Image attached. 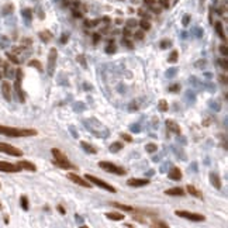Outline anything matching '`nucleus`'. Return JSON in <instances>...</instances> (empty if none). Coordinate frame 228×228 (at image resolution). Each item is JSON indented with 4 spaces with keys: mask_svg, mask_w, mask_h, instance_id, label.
Masks as SVG:
<instances>
[{
    "mask_svg": "<svg viewBox=\"0 0 228 228\" xmlns=\"http://www.w3.org/2000/svg\"><path fill=\"white\" fill-rule=\"evenodd\" d=\"M0 134L13 138H19V137H34L37 135V130H21V128H13L7 125H0Z\"/></svg>",
    "mask_w": 228,
    "mask_h": 228,
    "instance_id": "f257e3e1",
    "label": "nucleus"
},
{
    "mask_svg": "<svg viewBox=\"0 0 228 228\" xmlns=\"http://www.w3.org/2000/svg\"><path fill=\"white\" fill-rule=\"evenodd\" d=\"M85 179L87 182H90L92 184H96V186H99V187H102V189H104V190H109V191H111V193H116V189L111 186V184H109V183H106L104 180H102V179H99V177H96V176H93V175H86L85 176Z\"/></svg>",
    "mask_w": 228,
    "mask_h": 228,
    "instance_id": "f03ea898",
    "label": "nucleus"
},
{
    "mask_svg": "<svg viewBox=\"0 0 228 228\" xmlns=\"http://www.w3.org/2000/svg\"><path fill=\"white\" fill-rule=\"evenodd\" d=\"M177 217H182V218H186V220H190L193 223H199V221H204L206 217L201 216V214H197V213H191V211H184V210H177L175 211Z\"/></svg>",
    "mask_w": 228,
    "mask_h": 228,
    "instance_id": "7ed1b4c3",
    "label": "nucleus"
},
{
    "mask_svg": "<svg viewBox=\"0 0 228 228\" xmlns=\"http://www.w3.org/2000/svg\"><path fill=\"white\" fill-rule=\"evenodd\" d=\"M99 166L103 170L109 172V173H114V175H125V170L123 169V168H120V166H117V165H114V163H111V162L102 161L99 163Z\"/></svg>",
    "mask_w": 228,
    "mask_h": 228,
    "instance_id": "20e7f679",
    "label": "nucleus"
},
{
    "mask_svg": "<svg viewBox=\"0 0 228 228\" xmlns=\"http://www.w3.org/2000/svg\"><path fill=\"white\" fill-rule=\"evenodd\" d=\"M0 152L7 154V155H10V156H17V158L23 156L21 149H19V148H16V147H13L10 144H6V142H0Z\"/></svg>",
    "mask_w": 228,
    "mask_h": 228,
    "instance_id": "39448f33",
    "label": "nucleus"
},
{
    "mask_svg": "<svg viewBox=\"0 0 228 228\" xmlns=\"http://www.w3.org/2000/svg\"><path fill=\"white\" fill-rule=\"evenodd\" d=\"M68 179H69L70 182H73L75 184H79V186H82V187L92 189V183H90V182H87L85 177H80L79 175H76V173H73V172L68 173Z\"/></svg>",
    "mask_w": 228,
    "mask_h": 228,
    "instance_id": "423d86ee",
    "label": "nucleus"
},
{
    "mask_svg": "<svg viewBox=\"0 0 228 228\" xmlns=\"http://www.w3.org/2000/svg\"><path fill=\"white\" fill-rule=\"evenodd\" d=\"M56 58H58V51H56V48H52L49 51V55H48V75L49 76H52L54 70H55Z\"/></svg>",
    "mask_w": 228,
    "mask_h": 228,
    "instance_id": "0eeeda50",
    "label": "nucleus"
},
{
    "mask_svg": "<svg viewBox=\"0 0 228 228\" xmlns=\"http://www.w3.org/2000/svg\"><path fill=\"white\" fill-rule=\"evenodd\" d=\"M21 168L19 165H13L10 162H3L0 161V172H9V173H16L20 172Z\"/></svg>",
    "mask_w": 228,
    "mask_h": 228,
    "instance_id": "6e6552de",
    "label": "nucleus"
},
{
    "mask_svg": "<svg viewBox=\"0 0 228 228\" xmlns=\"http://www.w3.org/2000/svg\"><path fill=\"white\" fill-rule=\"evenodd\" d=\"M127 184L131 186V187H142V186L149 184V180L148 179H137V177H134V179H128Z\"/></svg>",
    "mask_w": 228,
    "mask_h": 228,
    "instance_id": "1a4fd4ad",
    "label": "nucleus"
},
{
    "mask_svg": "<svg viewBox=\"0 0 228 228\" xmlns=\"http://www.w3.org/2000/svg\"><path fill=\"white\" fill-rule=\"evenodd\" d=\"M2 93H3L4 99L7 100V102H10L11 100V85L7 80L2 82Z\"/></svg>",
    "mask_w": 228,
    "mask_h": 228,
    "instance_id": "9d476101",
    "label": "nucleus"
},
{
    "mask_svg": "<svg viewBox=\"0 0 228 228\" xmlns=\"http://www.w3.org/2000/svg\"><path fill=\"white\" fill-rule=\"evenodd\" d=\"M168 177H169L170 180H180L182 179V170L179 169V168H176V166H173L172 169L169 170V173H168Z\"/></svg>",
    "mask_w": 228,
    "mask_h": 228,
    "instance_id": "9b49d317",
    "label": "nucleus"
},
{
    "mask_svg": "<svg viewBox=\"0 0 228 228\" xmlns=\"http://www.w3.org/2000/svg\"><path fill=\"white\" fill-rule=\"evenodd\" d=\"M111 206L118 208V210H121V211H130V213H137V211H138V210L134 208V207L127 206V204H123V203H117V201H113L111 203Z\"/></svg>",
    "mask_w": 228,
    "mask_h": 228,
    "instance_id": "f8f14e48",
    "label": "nucleus"
},
{
    "mask_svg": "<svg viewBox=\"0 0 228 228\" xmlns=\"http://www.w3.org/2000/svg\"><path fill=\"white\" fill-rule=\"evenodd\" d=\"M17 165H19L21 169L30 170V172H35V170H37V166L34 165L33 162H28V161H20Z\"/></svg>",
    "mask_w": 228,
    "mask_h": 228,
    "instance_id": "ddd939ff",
    "label": "nucleus"
},
{
    "mask_svg": "<svg viewBox=\"0 0 228 228\" xmlns=\"http://www.w3.org/2000/svg\"><path fill=\"white\" fill-rule=\"evenodd\" d=\"M166 127H168V130H169L170 133H175V134H177V135L182 133L180 127H179L175 121H172V120H168V121H166Z\"/></svg>",
    "mask_w": 228,
    "mask_h": 228,
    "instance_id": "4468645a",
    "label": "nucleus"
},
{
    "mask_svg": "<svg viewBox=\"0 0 228 228\" xmlns=\"http://www.w3.org/2000/svg\"><path fill=\"white\" fill-rule=\"evenodd\" d=\"M186 190H187L189 194H191L193 197H197V199L203 200V194H201V191H199L197 189L194 187V186H191V184H187L186 186Z\"/></svg>",
    "mask_w": 228,
    "mask_h": 228,
    "instance_id": "2eb2a0df",
    "label": "nucleus"
},
{
    "mask_svg": "<svg viewBox=\"0 0 228 228\" xmlns=\"http://www.w3.org/2000/svg\"><path fill=\"white\" fill-rule=\"evenodd\" d=\"M51 154L54 155V159H55V161L68 162V158H66V156H65V155H63L62 152L59 151V149H56V148H52V149H51Z\"/></svg>",
    "mask_w": 228,
    "mask_h": 228,
    "instance_id": "dca6fc26",
    "label": "nucleus"
},
{
    "mask_svg": "<svg viewBox=\"0 0 228 228\" xmlns=\"http://www.w3.org/2000/svg\"><path fill=\"white\" fill-rule=\"evenodd\" d=\"M210 182L216 189H221V177L217 173H210Z\"/></svg>",
    "mask_w": 228,
    "mask_h": 228,
    "instance_id": "f3484780",
    "label": "nucleus"
},
{
    "mask_svg": "<svg viewBox=\"0 0 228 228\" xmlns=\"http://www.w3.org/2000/svg\"><path fill=\"white\" fill-rule=\"evenodd\" d=\"M168 196H184V189L182 187H172V189H168V190L165 191Z\"/></svg>",
    "mask_w": 228,
    "mask_h": 228,
    "instance_id": "a211bd4d",
    "label": "nucleus"
},
{
    "mask_svg": "<svg viewBox=\"0 0 228 228\" xmlns=\"http://www.w3.org/2000/svg\"><path fill=\"white\" fill-rule=\"evenodd\" d=\"M106 217L109 218V220H113V221H121L124 220V214L118 213V211H111V213H107Z\"/></svg>",
    "mask_w": 228,
    "mask_h": 228,
    "instance_id": "6ab92c4d",
    "label": "nucleus"
},
{
    "mask_svg": "<svg viewBox=\"0 0 228 228\" xmlns=\"http://www.w3.org/2000/svg\"><path fill=\"white\" fill-rule=\"evenodd\" d=\"M214 27H216V31H217V34L220 35L221 38H223V41H224V42H227V37H225V33H224V27H223L221 21H217L216 24H214Z\"/></svg>",
    "mask_w": 228,
    "mask_h": 228,
    "instance_id": "aec40b11",
    "label": "nucleus"
},
{
    "mask_svg": "<svg viewBox=\"0 0 228 228\" xmlns=\"http://www.w3.org/2000/svg\"><path fill=\"white\" fill-rule=\"evenodd\" d=\"M54 165H56L58 168H61V169H72V168H75V166L72 165L69 161H68V162H62V161H55V159H54Z\"/></svg>",
    "mask_w": 228,
    "mask_h": 228,
    "instance_id": "412c9836",
    "label": "nucleus"
},
{
    "mask_svg": "<svg viewBox=\"0 0 228 228\" xmlns=\"http://www.w3.org/2000/svg\"><path fill=\"white\" fill-rule=\"evenodd\" d=\"M14 87H16V92H17V94L20 96V102H24V93H23V90H21V80H16V83H14Z\"/></svg>",
    "mask_w": 228,
    "mask_h": 228,
    "instance_id": "4be33fe9",
    "label": "nucleus"
},
{
    "mask_svg": "<svg viewBox=\"0 0 228 228\" xmlns=\"http://www.w3.org/2000/svg\"><path fill=\"white\" fill-rule=\"evenodd\" d=\"M80 144H82V148H83L86 152H89V154H96V152H97V149H96L94 147H92L89 142H86V141H82Z\"/></svg>",
    "mask_w": 228,
    "mask_h": 228,
    "instance_id": "5701e85b",
    "label": "nucleus"
},
{
    "mask_svg": "<svg viewBox=\"0 0 228 228\" xmlns=\"http://www.w3.org/2000/svg\"><path fill=\"white\" fill-rule=\"evenodd\" d=\"M140 27H141V30L142 31H149L151 30V23H149V20H145V19H142L140 23Z\"/></svg>",
    "mask_w": 228,
    "mask_h": 228,
    "instance_id": "b1692460",
    "label": "nucleus"
},
{
    "mask_svg": "<svg viewBox=\"0 0 228 228\" xmlns=\"http://www.w3.org/2000/svg\"><path fill=\"white\" fill-rule=\"evenodd\" d=\"M40 38L44 41V42H49V41H51V38H52V34L49 33V31H41V33H40Z\"/></svg>",
    "mask_w": 228,
    "mask_h": 228,
    "instance_id": "393cba45",
    "label": "nucleus"
},
{
    "mask_svg": "<svg viewBox=\"0 0 228 228\" xmlns=\"http://www.w3.org/2000/svg\"><path fill=\"white\" fill-rule=\"evenodd\" d=\"M123 145L121 142H113V145L110 147V151L111 152H117V151H120V149H123Z\"/></svg>",
    "mask_w": 228,
    "mask_h": 228,
    "instance_id": "a878e982",
    "label": "nucleus"
},
{
    "mask_svg": "<svg viewBox=\"0 0 228 228\" xmlns=\"http://www.w3.org/2000/svg\"><path fill=\"white\" fill-rule=\"evenodd\" d=\"M177 58H179L177 51H172V52H170V55H169V58H168V61H169L170 63H175L177 61Z\"/></svg>",
    "mask_w": 228,
    "mask_h": 228,
    "instance_id": "bb28decb",
    "label": "nucleus"
},
{
    "mask_svg": "<svg viewBox=\"0 0 228 228\" xmlns=\"http://www.w3.org/2000/svg\"><path fill=\"white\" fill-rule=\"evenodd\" d=\"M106 52H107V54H114V52H116V44H114L113 40H110V42H109V47L106 48Z\"/></svg>",
    "mask_w": 228,
    "mask_h": 228,
    "instance_id": "cd10ccee",
    "label": "nucleus"
},
{
    "mask_svg": "<svg viewBox=\"0 0 228 228\" xmlns=\"http://www.w3.org/2000/svg\"><path fill=\"white\" fill-rule=\"evenodd\" d=\"M21 207H23V210H24V211H27V210L30 208V206H28V199H27L26 196H21Z\"/></svg>",
    "mask_w": 228,
    "mask_h": 228,
    "instance_id": "c85d7f7f",
    "label": "nucleus"
},
{
    "mask_svg": "<svg viewBox=\"0 0 228 228\" xmlns=\"http://www.w3.org/2000/svg\"><path fill=\"white\" fill-rule=\"evenodd\" d=\"M158 110L159 111H168V103H166L165 100H161V102H159Z\"/></svg>",
    "mask_w": 228,
    "mask_h": 228,
    "instance_id": "c756f323",
    "label": "nucleus"
},
{
    "mask_svg": "<svg viewBox=\"0 0 228 228\" xmlns=\"http://www.w3.org/2000/svg\"><path fill=\"white\" fill-rule=\"evenodd\" d=\"M145 149H147V152L152 154V152H155L156 149H158V147H156L155 144H147V145H145Z\"/></svg>",
    "mask_w": 228,
    "mask_h": 228,
    "instance_id": "7c9ffc66",
    "label": "nucleus"
},
{
    "mask_svg": "<svg viewBox=\"0 0 228 228\" xmlns=\"http://www.w3.org/2000/svg\"><path fill=\"white\" fill-rule=\"evenodd\" d=\"M151 225L152 227H159V228H168L169 227V225L166 224V223H163V221H154Z\"/></svg>",
    "mask_w": 228,
    "mask_h": 228,
    "instance_id": "2f4dec72",
    "label": "nucleus"
},
{
    "mask_svg": "<svg viewBox=\"0 0 228 228\" xmlns=\"http://www.w3.org/2000/svg\"><path fill=\"white\" fill-rule=\"evenodd\" d=\"M7 58L10 59V61H11L13 63H16V65H19V63H20V59L17 58V56L14 55V54H7Z\"/></svg>",
    "mask_w": 228,
    "mask_h": 228,
    "instance_id": "473e14b6",
    "label": "nucleus"
},
{
    "mask_svg": "<svg viewBox=\"0 0 228 228\" xmlns=\"http://www.w3.org/2000/svg\"><path fill=\"white\" fill-rule=\"evenodd\" d=\"M99 23H100V20H92V21L86 20V21H85V27H94V26H97Z\"/></svg>",
    "mask_w": 228,
    "mask_h": 228,
    "instance_id": "72a5a7b5",
    "label": "nucleus"
},
{
    "mask_svg": "<svg viewBox=\"0 0 228 228\" xmlns=\"http://www.w3.org/2000/svg\"><path fill=\"white\" fill-rule=\"evenodd\" d=\"M30 65H31V66H34V68H37L38 70H42V66H41V63L38 62V61H31V62H30Z\"/></svg>",
    "mask_w": 228,
    "mask_h": 228,
    "instance_id": "f704fd0d",
    "label": "nucleus"
},
{
    "mask_svg": "<svg viewBox=\"0 0 228 228\" xmlns=\"http://www.w3.org/2000/svg\"><path fill=\"white\" fill-rule=\"evenodd\" d=\"M144 35H145V34H144V31H142V30H141V31H137V33L134 34V37H135V40H144Z\"/></svg>",
    "mask_w": 228,
    "mask_h": 228,
    "instance_id": "c9c22d12",
    "label": "nucleus"
},
{
    "mask_svg": "<svg viewBox=\"0 0 228 228\" xmlns=\"http://www.w3.org/2000/svg\"><path fill=\"white\" fill-rule=\"evenodd\" d=\"M123 34H124V38H130V37H131V35H133V33H131V30H130V28H127V27H125V28H124V31H123Z\"/></svg>",
    "mask_w": 228,
    "mask_h": 228,
    "instance_id": "e433bc0d",
    "label": "nucleus"
},
{
    "mask_svg": "<svg viewBox=\"0 0 228 228\" xmlns=\"http://www.w3.org/2000/svg\"><path fill=\"white\" fill-rule=\"evenodd\" d=\"M137 24H138V23H137L135 20H128V21H127V28H133Z\"/></svg>",
    "mask_w": 228,
    "mask_h": 228,
    "instance_id": "4c0bfd02",
    "label": "nucleus"
},
{
    "mask_svg": "<svg viewBox=\"0 0 228 228\" xmlns=\"http://www.w3.org/2000/svg\"><path fill=\"white\" fill-rule=\"evenodd\" d=\"M218 63H220V65H221V66H223V68H224L225 70L228 69V62H227V59H223V61H221V59H220V61H218Z\"/></svg>",
    "mask_w": 228,
    "mask_h": 228,
    "instance_id": "58836bf2",
    "label": "nucleus"
},
{
    "mask_svg": "<svg viewBox=\"0 0 228 228\" xmlns=\"http://www.w3.org/2000/svg\"><path fill=\"white\" fill-rule=\"evenodd\" d=\"M121 137H123V140L127 141V142H131V141H133V137L128 135V134H121Z\"/></svg>",
    "mask_w": 228,
    "mask_h": 228,
    "instance_id": "ea45409f",
    "label": "nucleus"
},
{
    "mask_svg": "<svg viewBox=\"0 0 228 228\" xmlns=\"http://www.w3.org/2000/svg\"><path fill=\"white\" fill-rule=\"evenodd\" d=\"M220 52H221V54H223L224 56H227V45H225V44L221 45V47H220Z\"/></svg>",
    "mask_w": 228,
    "mask_h": 228,
    "instance_id": "a19ab883",
    "label": "nucleus"
},
{
    "mask_svg": "<svg viewBox=\"0 0 228 228\" xmlns=\"http://www.w3.org/2000/svg\"><path fill=\"white\" fill-rule=\"evenodd\" d=\"M159 3H161L162 7H165V9L169 7V0H159Z\"/></svg>",
    "mask_w": 228,
    "mask_h": 228,
    "instance_id": "79ce46f5",
    "label": "nucleus"
},
{
    "mask_svg": "<svg viewBox=\"0 0 228 228\" xmlns=\"http://www.w3.org/2000/svg\"><path fill=\"white\" fill-rule=\"evenodd\" d=\"M123 42H124V45H125V47L133 48V44H131V42H130V41H128V38H124V40H123Z\"/></svg>",
    "mask_w": 228,
    "mask_h": 228,
    "instance_id": "37998d69",
    "label": "nucleus"
},
{
    "mask_svg": "<svg viewBox=\"0 0 228 228\" xmlns=\"http://www.w3.org/2000/svg\"><path fill=\"white\" fill-rule=\"evenodd\" d=\"M144 3H145L148 7H149V6H152V4L156 3V0H144Z\"/></svg>",
    "mask_w": 228,
    "mask_h": 228,
    "instance_id": "c03bdc74",
    "label": "nucleus"
},
{
    "mask_svg": "<svg viewBox=\"0 0 228 228\" xmlns=\"http://www.w3.org/2000/svg\"><path fill=\"white\" fill-rule=\"evenodd\" d=\"M77 61H79V62L82 63V66H86V61H85V59H83V56H82V55H79V56H77Z\"/></svg>",
    "mask_w": 228,
    "mask_h": 228,
    "instance_id": "a18cd8bd",
    "label": "nucleus"
},
{
    "mask_svg": "<svg viewBox=\"0 0 228 228\" xmlns=\"http://www.w3.org/2000/svg\"><path fill=\"white\" fill-rule=\"evenodd\" d=\"M134 218H135L137 221H140L141 224H144V223H145V218H144V217H141V216H137V214H135V217H134Z\"/></svg>",
    "mask_w": 228,
    "mask_h": 228,
    "instance_id": "49530a36",
    "label": "nucleus"
},
{
    "mask_svg": "<svg viewBox=\"0 0 228 228\" xmlns=\"http://www.w3.org/2000/svg\"><path fill=\"white\" fill-rule=\"evenodd\" d=\"M100 41V34H93V42H99Z\"/></svg>",
    "mask_w": 228,
    "mask_h": 228,
    "instance_id": "de8ad7c7",
    "label": "nucleus"
},
{
    "mask_svg": "<svg viewBox=\"0 0 228 228\" xmlns=\"http://www.w3.org/2000/svg\"><path fill=\"white\" fill-rule=\"evenodd\" d=\"M220 82H223L224 85H227V75H221V76H220Z\"/></svg>",
    "mask_w": 228,
    "mask_h": 228,
    "instance_id": "09e8293b",
    "label": "nucleus"
},
{
    "mask_svg": "<svg viewBox=\"0 0 228 228\" xmlns=\"http://www.w3.org/2000/svg\"><path fill=\"white\" fill-rule=\"evenodd\" d=\"M169 41H162V44H161V48H168L169 47Z\"/></svg>",
    "mask_w": 228,
    "mask_h": 228,
    "instance_id": "8fccbe9b",
    "label": "nucleus"
},
{
    "mask_svg": "<svg viewBox=\"0 0 228 228\" xmlns=\"http://www.w3.org/2000/svg\"><path fill=\"white\" fill-rule=\"evenodd\" d=\"M56 210H58L61 214H65V213H66V211H65V208H63L62 206H56Z\"/></svg>",
    "mask_w": 228,
    "mask_h": 228,
    "instance_id": "3c124183",
    "label": "nucleus"
},
{
    "mask_svg": "<svg viewBox=\"0 0 228 228\" xmlns=\"http://www.w3.org/2000/svg\"><path fill=\"white\" fill-rule=\"evenodd\" d=\"M73 16H75V17H79V19H80V17H82V13H80V11H77V10H75V9H73Z\"/></svg>",
    "mask_w": 228,
    "mask_h": 228,
    "instance_id": "603ef678",
    "label": "nucleus"
},
{
    "mask_svg": "<svg viewBox=\"0 0 228 228\" xmlns=\"http://www.w3.org/2000/svg\"><path fill=\"white\" fill-rule=\"evenodd\" d=\"M177 90H179V86H177V85L170 86V92H177Z\"/></svg>",
    "mask_w": 228,
    "mask_h": 228,
    "instance_id": "864d4df0",
    "label": "nucleus"
},
{
    "mask_svg": "<svg viewBox=\"0 0 228 228\" xmlns=\"http://www.w3.org/2000/svg\"><path fill=\"white\" fill-rule=\"evenodd\" d=\"M189 21H190V17H189V16H184V17H183V24L186 26Z\"/></svg>",
    "mask_w": 228,
    "mask_h": 228,
    "instance_id": "5fc2aeb1",
    "label": "nucleus"
},
{
    "mask_svg": "<svg viewBox=\"0 0 228 228\" xmlns=\"http://www.w3.org/2000/svg\"><path fill=\"white\" fill-rule=\"evenodd\" d=\"M66 40H68V35H65V37H62V40H61V41H62V44H65V42H66Z\"/></svg>",
    "mask_w": 228,
    "mask_h": 228,
    "instance_id": "6e6d98bb",
    "label": "nucleus"
},
{
    "mask_svg": "<svg viewBox=\"0 0 228 228\" xmlns=\"http://www.w3.org/2000/svg\"><path fill=\"white\" fill-rule=\"evenodd\" d=\"M103 21L107 24V23H110V19H109V17H104V19H103Z\"/></svg>",
    "mask_w": 228,
    "mask_h": 228,
    "instance_id": "4d7b16f0",
    "label": "nucleus"
},
{
    "mask_svg": "<svg viewBox=\"0 0 228 228\" xmlns=\"http://www.w3.org/2000/svg\"><path fill=\"white\" fill-rule=\"evenodd\" d=\"M0 208H2V204H0Z\"/></svg>",
    "mask_w": 228,
    "mask_h": 228,
    "instance_id": "13d9d810",
    "label": "nucleus"
}]
</instances>
